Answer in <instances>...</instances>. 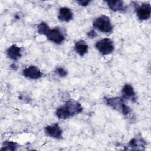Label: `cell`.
I'll return each mask as SVG.
<instances>
[{"mask_svg":"<svg viewBox=\"0 0 151 151\" xmlns=\"http://www.w3.org/2000/svg\"><path fill=\"white\" fill-rule=\"evenodd\" d=\"M73 18V14L71 10L67 7H62L60 9L58 18L59 20L64 22H69Z\"/></svg>","mask_w":151,"mask_h":151,"instance_id":"obj_11","label":"cell"},{"mask_svg":"<svg viewBox=\"0 0 151 151\" xmlns=\"http://www.w3.org/2000/svg\"><path fill=\"white\" fill-rule=\"evenodd\" d=\"M55 72L58 75H59L61 77H65L67 75V71L62 67L57 68V69L55 70Z\"/></svg>","mask_w":151,"mask_h":151,"instance_id":"obj_17","label":"cell"},{"mask_svg":"<svg viewBox=\"0 0 151 151\" xmlns=\"http://www.w3.org/2000/svg\"><path fill=\"white\" fill-rule=\"evenodd\" d=\"M93 27L103 33H110L113 28L110 18L105 15H102L96 18L93 22Z\"/></svg>","mask_w":151,"mask_h":151,"instance_id":"obj_3","label":"cell"},{"mask_svg":"<svg viewBox=\"0 0 151 151\" xmlns=\"http://www.w3.org/2000/svg\"><path fill=\"white\" fill-rule=\"evenodd\" d=\"M22 75L31 80H37L42 76V73L37 67L31 65L22 70Z\"/></svg>","mask_w":151,"mask_h":151,"instance_id":"obj_8","label":"cell"},{"mask_svg":"<svg viewBox=\"0 0 151 151\" xmlns=\"http://www.w3.org/2000/svg\"><path fill=\"white\" fill-rule=\"evenodd\" d=\"M146 145L145 141L143 139L141 136H139L138 135L136 137H134L128 143L129 147H130L132 149H144V147Z\"/></svg>","mask_w":151,"mask_h":151,"instance_id":"obj_12","label":"cell"},{"mask_svg":"<svg viewBox=\"0 0 151 151\" xmlns=\"http://www.w3.org/2000/svg\"><path fill=\"white\" fill-rule=\"evenodd\" d=\"M7 57L11 60H17L21 57V48L15 44L10 46L6 51Z\"/></svg>","mask_w":151,"mask_h":151,"instance_id":"obj_10","label":"cell"},{"mask_svg":"<svg viewBox=\"0 0 151 151\" xmlns=\"http://www.w3.org/2000/svg\"><path fill=\"white\" fill-rule=\"evenodd\" d=\"M95 47L103 55L111 54L114 50L113 42L107 38L98 41L95 44Z\"/></svg>","mask_w":151,"mask_h":151,"instance_id":"obj_4","label":"cell"},{"mask_svg":"<svg viewBox=\"0 0 151 151\" xmlns=\"http://www.w3.org/2000/svg\"><path fill=\"white\" fill-rule=\"evenodd\" d=\"M109 8L114 12L117 11H123L126 9V6L123 1L117 0V1H106Z\"/></svg>","mask_w":151,"mask_h":151,"instance_id":"obj_13","label":"cell"},{"mask_svg":"<svg viewBox=\"0 0 151 151\" xmlns=\"http://www.w3.org/2000/svg\"><path fill=\"white\" fill-rule=\"evenodd\" d=\"M122 99L130 100L133 102L136 101V96L133 87L129 84H126L122 90Z\"/></svg>","mask_w":151,"mask_h":151,"instance_id":"obj_9","label":"cell"},{"mask_svg":"<svg viewBox=\"0 0 151 151\" xmlns=\"http://www.w3.org/2000/svg\"><path fill=\"white\" fill-rule=\"evenodd\" d=\"M77 3L81 6H87L91 2V1H84V0H81V1H77Z\"/></svg>","mask_w":151,"mask_h":151,"instance_id":"obj_18","label":"cell"},{"mask_svg":"<svg viewBox=\"0 0 151 151\" xmlns=\"http://www.w3.org/2000/svg\"><path fill=\"white\" fill-rule=\"evenodd\" d=\"M87 37L88 38H95V37H96L97 36V34L96 32L94 30H93V29L87 33Z\"/></svg>","mask_w":151,"mask_h":151,"instance_id":"obj_19","label":"cell"},{"mask_svg":"<svg viewBox=\"0 0 151 151\" xmlns=\"http://www.w3.org/2000/svg\"><path fill=\"white\" fill-rule=\"evenodd\" d=\"M74 50L80 56L83 57L87 53L88 46L84 41L79 40L75 43Z\"/></svg>","mask_w":151,"mask_h":151,"instance_id":"obj_14","label":"cell"},{"mask_svg":"<svg viewBox=\"0 0 151 151\" xmlns=\"http://www.w3.org/2000/svg\"><path fill=\"white\" fill-rule=\"evenodd\" d=\"M18 145L17 143L12 141H5L3 143L2 147L1 149L2 150H15Z\"/></svg>","mask_w":151,"mask_h":151,"instance_id":"obj_16","label":"cell"},{"mask_svg":"<svg viewBox=\"0 0 151 151\" xmlns=\"http://www.w3.org/2000/svg\"><path fill=\"white\" fill-rule=\"evenodd\" d=\"M106 104L112 109L120 112L124 116L129 115L132 110L131 109L126 105L122 97H109L105 99Z\"/></svg>","mask_w":151,"mask_h":151,"instance_id":"obj_2","label":"cell"},{"mask_svg":"<svg viewBox=\"0 0 151 151\" xmlns=\"http://www.w3.org/2000/svg\"><path fill=\"white\" fill-rule=\"evenodd\" d=\"M135 11L137 18L140 21L147 20L150 17L151 6L149 3H142L136 6Z\"/></svg>","mask_w":151,"mask_h":151,"instance_id":"obj_5","label":"cell"},{"mask_svg":"<svg viewBox=\"0 0 151 151\" xmlns=\"http://www.w3.org/2000/svg\"><path fill=\"white\" fill-rule=\"evenodd\" d=\"M46 37L49 41L56 44H61L65 40V35L59 28H54L50 29L46 35Z\"/></svg>","mask_w":151,"mask_h":151,"instance_id":"obj_6","label":"cell"},{"mask_svg":"<svg viewBox=\"0 0 151 151\" xmlns=\"http://www.w3.org/2000/svg\"><path fill=\"white\" fill-rule=\"evenodd\" d=\"M44 132L48 136L60 139L62 138V129L58 124L54 123L51 125H48L44 128Z\"/></svg>","mask_w":151,"mask_h":151,"instance_id":"obj_7","label":"cell"},{"mask_svg":"<svg viewBox=\"0 0 151 151\" xmlns=\"http://www.w3.org/2000/svg\"><path fill=\"white\" fill-rule=\"evenodd\" d=\"M83 108L81 104L73 100L69 99L63 106L57 109L56 116L60 119H67L82 112Z\"/></svg>","mask_w":151,"mask_h":151,"instance_id":"obj_1","label":"cell"},{"mask_svg":"<svg viewBox=\"0 0 151 151\" xmlns=\"http://www.w3.org/2000/svg\"><path fill=\"white\" fill-rule=\"evenodd\" d=\"M37 31L40 34H43L46 35L48 32L51 29L50 27L48 25V24L45 22H41L40 24H39L37 27Z\"/></svg>","mask_w":151,"mask_h":151,"instance_id":"obj_15","label":"cell"}]
</instances>
